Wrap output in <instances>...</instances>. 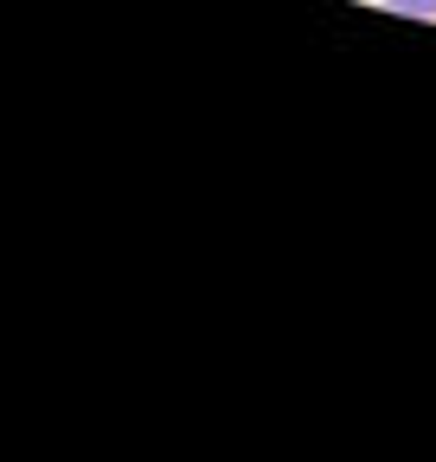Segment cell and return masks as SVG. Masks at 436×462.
Instances as JSON below:
<instances>
[{
	"instance_id": "obj_1",
	"label": "cell",
	"mask_w": 436,
	"mask_h": 462,
	"mask_svg": "<svg viewBox=\"0 0 436 462\" xmlns=\"http://www.w3.org/2000/svg\"><path fill=\"white\" fill-rule=\"evenodd\" d=\"M398 20H436V0H386Z\"/></svg>"
}]
</instances>
